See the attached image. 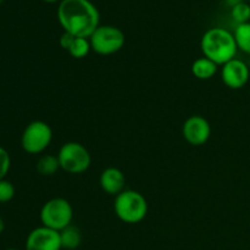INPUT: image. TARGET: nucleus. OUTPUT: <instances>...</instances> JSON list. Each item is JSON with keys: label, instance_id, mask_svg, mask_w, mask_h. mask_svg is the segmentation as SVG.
<instances>
[{"label": "nucleus", "instance_id": "f257e3e1", "mask_svg": "<svg viewBox=\"0 0 250 250\" xmlns=\"http://www.w3.org/2000/svg\"><path fill=\"white\" fill-rule=\"evenodd\" d=\"M59 23L63 32L88 38L100 26V14L89 0H61L58 6Z\"/></svg>", "mask_w": 250, "mask_h": 250}, {"label": "nucleus", "instance_id": "f03ea898", "mask_svg": "<svg viewBox=\"0 0 250 250\" xmlns=\"http://www.w3.org/2000/svg\"><path fill=\"white\" fill-rule=\"evenodd\" d=\"M200 49L205 58L214 61L217 66H224L234 59L238 50L233 33L221 27L210 28L203 34Z\"/></svg>", "mask_w": 250, "mask_h": 250}, {"label": "nucleus", "instance_id": "7ed1b4c3", "mask_svg": "<svg viewBox=\"0 0 250 250\" xmlns=\"http://www.w3.org/2000/svg\"><path fill=\"white\" fill-rule=\"evenodd\" d=\"M114 210L119 220L125 224H138L148 214V203L137 190L125 189L115 198Z\"/></svg>", "mask_w": 250, "mask_h": 250}, {"label": "nucleus", "instance_id": "20e7f679", "mask_svg": "<svg viewBox=\"0 0 250 250\" xmlns=\"http://www.w3.org/2000/svg\"><path fill=\"white\" fill-rule=\"evenodd\" d=\"M39 216L42 226L61 232L72 222L73 209L68 200L63 198H53L44 203Z\"/></svg>", "mask_w": 250, "mask_h": 250}, {"label": "nucleus", "instance_id": "39448f33", "mask_svg": "<svg viewBox=\"0 0 250 250\" xmlns=\"http://www.w3.org/2000/svg\"><path fill=\"white\" fill-rule=\"evenodd\" d=\"M60 168L71 175H80L89 168L92 158L84 146L77 142H67L58 154Z\"/></svg>", "mask_w": 250, "mask_h": 250}, {"label": "nucleus", "instance_id": "423d86ee", "mask_svg": "<svg viewBox=\"0 0 250 250\" xmlns=\"http://www.w3.org/2000/svg\"><path fill=\"white\" fill-rule=\"evenodd\" d=\"M90 48L99 55H112L124 48L126 37L115 26H99L89 37Z\"/></svg>", "mask_w": 250, "mask_h": 250}, {"label": "nucleus", "instance_id": "0eeeda50", "mask_svg": "<svg viewBox=\"0 0 250 250\" xmlns=\"http://www.w3.org/2000/svg\"><path fill=\"white\" fill-rule=\"evenodd\" d=\"M53 131L44 121H33L28 124L21 136V146L26 153L36 155L41 154L50 146Z\"/></svg>", "mask_w": 250, "mask_h": 250}, {"label": "nucleus", "instance_id": "6e6552de", "mask_svg": "<svg viewBox=\"0 0 250 250\" xmlns=\"http://www.w3.org/2000/svg\"><path fill=\"white\" fill-rule=\"evenodd\" d=\"M60 232L48 227H37L27 236L24 250H61Z\"/></svg>", "mask_w": 250, "mask_h": 250}, {"label": "nucleus", "instance_id": "1a4fd4ad", "mask_svg": "<svg viewBox=\"0 0 250 250\" xmlns=\"http://www.w3.org/2000/svg\"><path fill=\"white\" fill-rule=\"evenodd\" d=\"M183 138L195 146H203L211 136V126L209 121L199 115H194L186 120L182 127Z\"/></svg>", "mask_w": 250, "mask_h": 250}, {"label": "nucleus", "instance_id": "9d476101", "mask_svg": "<svg viewBox=\"0 0 250 250\" xmlns=\"http://www.w3.org/2000/svg\"><path fill=\"white\" fill-rule=\"evenodd\" d=\"M250 71L248 65L239 59H232L222 66V82L231 89H241L248 83Z\"/></svg>", "mask_w": 250, "mask_h": 250}, {"label": "nucleus", "instance_id": "9b49d317", "mask_svg": "<svg viewBox=\"0 0 250 250\" xmlns=\"http://www.w3.org/2000/svg\"><path fill=\"white\" fill-rule=\"evenodd\" d=\"M100 187L106 194L119 195L125 190L126 177L124 172L116 167H107L100 175Z\"/></svg>", "mask_w": 250, "mask_h": 250}, {"label": "nucleus", "instance_id": "f8f14e48", "mask_svg": "<svg viewBox=\"0 0 250 250\" xmlns=\"http://www.w3.org/2000/svg\"><path fill=\"white\" fill-rule=\"evenodd\" d=\"M217 72V65L208 58H199L193 62L192 73L198 80H210Z\"/></svg>", "mask_w": 250, "mask_h": 250}, {"label": "nucleus", "instance_id": "ddd939ff", "mask_svg": "<svg viewBox=\"0 0 250 250\" xmlns=\"http://www.w3.org/2000/svg\"><path fill=\"white\" fill-rule=\"evenodd\" d=\"M60 239L62 249L73 250L80 247L81 242H82V234L77 227L70 225L60 232Z\"/></svg>", "mask_w": 250, "mask_h": 250}, {"label": "nucleus", "instance_id": "4468645a", "mask_svg": "<svg viewBox=\"0 0 250 250\" xmlns=\"http://www.w3.org/2000/svg\"><path fill=\"white\" fill-rule=\"evenodd\" d=\"M36 167L39 175L53 176L60 168V164H59L58 156L53 155V154H46L38 159Z\"/></svg>", "mask_w": 250, "mask_h": 250}, {"label": "nucleus", "instance_id": "2eb2a0df", "mask_svg": "<svg viewBox=\"0 0 250 250\" xmlns=\"http://www.w3.org/2000/svg\"><path fill=\"white\" fill-rule=\"evenodd\" d=\"M233 36L236 39L237 48L250 55V22L237 24Z\"/></svg>", "mask_w": 250, "mask_h": 250}, {"label": "nucleus", "instance_id": "dca6fc26", "mask_svg": "<svg viewBox=\"0 0 250 250\" xmlns=\"http://www.w3.org/2000/svg\"><path fill=\"white\" fill-rule=\"evenodd\" d=\"M90 50H92V48H90L89 39L80 38V37H75L67 49L68 54L75 59L85 58L89 54Z\"/></svg>", "mask_w": 250, "mask_h": 250}, {"label": "nucleus", "instance_id": "f3484780", "mask_svg": "<svg viewBox=\"0 0 250 250\" xmlns=\"http://www.w3.org/2000/svg\"><path fill=\"white\" fill-rule=\"evenodd\" d=\"M231 17L237 24H243L250 22V5L242 1L232 6Z\"/></svg>", "mask_w": 250, "mask_h": 250}, {"label": "nucleus", "instance_id": "a211bd4d", "mask_svg": "<svg viewBox=\"0 0 250 250\" xmlns=\"http://www.w3.org/2000/svg\"><path fill=\"white\" fill-rule=\"evenodd\" d=\"M15 197V187L10 181L0 180V204L9 203Z\"/></svg>", "mask_w": 250, "mask_h": 250}, {"label": "nucleus", "instance_id": "6ab92c4d", "mask_svg": "<svg viewBox=\"0 0 250 250\" xmlns=\"http://www.w3.org/2000/svg\"><path fill=\"white\" fill-rule=\"evenodd\" d=\"M11 166V158L6 149L0 146V180H4Z\"/></svg>", "mask_w": 250, "mask_h": 250}, {"label": "nucleus", "instance_id": "aec40b11", "mask_svg": "<svg viewBox=\"0 0 250 250\" xmlns=\"http://www.w3.org/2000/svg\"><path fill=\"white\" fill-rule=\"evenodd\" d=\"M73 38H75V36H72V34L67 33V32H63L62 36L60 37V45L61 48L65 49V50H67L68 46H70L71 42L73 41Z\"/></svg>", "mask_w": 250, "mask_h": 250}, {"label": "nucleus", "instance_id": "412c9836", "mask_svg": "<svg viewBox=\"0 0 250 250\" xmlns=\"http://www.w3.org/2000/svg\"><path fill=\"white\" fill-rule=\"evenodd\" d=\"M4 229H5V222H4V220H2L1 217H0V234H1L2 232H4Z\"/></svg>", "mask_w": 250, "mask_h": 250}, {"label": "nucleus", "instance_id": "4be33fe9", "mask_svg": "<svg viewBox=\"0 0 250 250\" xmlns=\"http://www.w3.org/2000/svg\"><path fill=\"white\" fill-rule=\"evenodd\" d=\"M45 2H56V1H61V0H43Z\"/></svg>", "mask_w": 250, "mask_h": 250}, {"label": "nucleus", "instance_id": "5701e85b", "mask_svg": "<svg viewBox=\"0 0 250 250\" xmlns=\"http://www.w3.org/2000/svg\"><path fill=\"white\" fill-rule=\"evenodd\" d=\"M6 250H17V249H14V248H9V249H6Z\"/></svg>", "mask_w": 250, "mask_h": 250}, {"label": "nucleus", "instance_id": "b1692460", "mask_svg": "<svg viewBox=\"0 0 250 250\" xmlns=\"http://www.w3.org/2000/svg\"><path fill=\"white\" fill-rule=\"evenodd\" d=\"M2 2H4V0H0V5H1Z\"/></svg>", "mask_w": 250, "mask_h": 250}]
</instances>
